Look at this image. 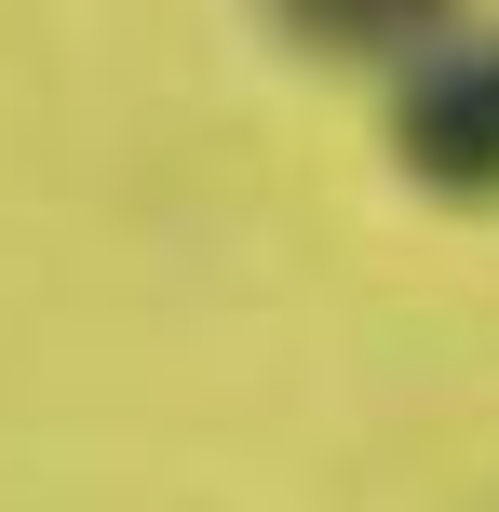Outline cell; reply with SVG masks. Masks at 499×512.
Returning a JSON list of instances; mask_svg holds the SVG:
<instances>
[{
    "label": "cell",
    "instance_id": "obj_1",
    "mask_svg": "<svg viewBox=\"0 0 499 512\" xmlns=\"http://www.w3.org/2000/svg\"><path fill=\"white\" fill-rule=\"evenodd\" d=\"M392 162L446 203H499V41L473 54H432L392 108Z\"/></svg>",
    "mask_w": 499,
    "mask_h": 512
},
{
    "label": "cell",
    "instance_id": "obj_2",
    "mask_svg": "<svg viewBox=\"0 0 499 512\" xmlns=\"http://www.w3.org/2000/svg\"><path fill=\"white\" fill-rule=\"evenodd\" d=\"M270 14H284L311 54H338V68H392V54H432V41H446L459 0H270Z\"/></svg>",
    "mask_w": 499,
    "mask_h": 512
}]
</instances>
